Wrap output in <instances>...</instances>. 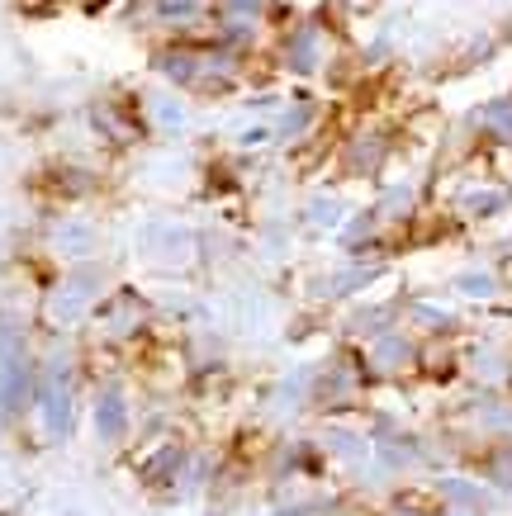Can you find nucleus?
Instances as JSON below:
<instances>
[{
    "instance_id": "nucleus-4",
    "label": "nucleus",
    "mask_w": 512,
    "mask_h": 516,
    "mask_svg": "<svg viewBox=\"0 0 512 516\" xmlns=\"http://www.w3.org/2000/svg\"><path fill=\"white\" fill-rule=\"evenodd\" d=\"M100 431H105V436H124V398H105V403H100Z\"/></svg>"
},
{
    "instance_id": "nucleus-1",
    "label": "nucleus",
    "mask_w": 512,
    "mask_h": 516,
    "mask_svg": "<svg viewBox=\"0 0 512 516\" xmlns=\"http://www.w3.org/2000/svg\"><path fill=\"white\" fill-rule=\"evenodd\" d=\"M95 289H100V275H95V270H81V275H72V280H67V289H62V294L53 299V313H57V318H76V313H81V308L95 299Z\"/></svg>"
},
{
    "instance_id": "nucleus-3",
    "label": "nucleus",
    "mask_w": 512,
    "mask_h": 516,
    "mask_svg": "<svg viewBox=\"0 0 512 516\" xmlns=\"http://www.w3.org/2000/svg\"><path fill=\"white\" fill-rule=\"evenodd\" d=\"M48 427L62 431L67 427V389H62V374L53 370V384H48Z\"/></svg>"
},
{
    "instance_id": "nucleus-2",
    "label": "nucleus",
    "mask_w": 512,
    "mask_h": 516,
    "mask_svg": "<svg viewBox=\"0 0 512 516\" xmlns=\"http://www.w3.org/2000/svg\"><path fill=\"white\" fill-rule=\"evenodd\" d=\"M147 109H152V114H157V124L171 128V133H176V128H185V105L176 100V95H152V100H147Z\"/></svg>"
}]
</instances>
